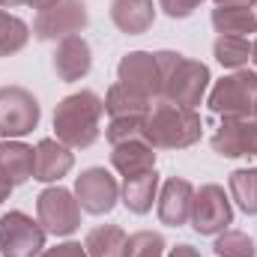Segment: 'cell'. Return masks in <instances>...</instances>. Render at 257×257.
Listing matches in <instances>:
<instances>
[{"label":"cell","instance_id":"6da1fadb","mask_svg":"<svg viewBox=\"0 0 257 257\" xmlns=\"http://www.w3.org/2000/svg\"><path fill=\"white\" fill-rule=\"evenodd\" d=\"M105 99L93 90L69 93L54 108V135L69 150H90L102 135Z\"/></svg>","mask_w":257,"mask_h":257},{"label":"cell","instance_id":"7a4b0ae2","mask_svg":"<svg viewBox=\"0 0 257 257\" xmlns=\"http://www.w3.org/2000/svg\"><path fill=\"white\" fill-rule=\"evenodd\" d=\"M203 123L194 108L174 105L168 99H153L144 117V141L153 150H186L200 141Z\"/></svg>","mask_w":257,"mask_h":257},{"label":"cell","instance_id":"3957f363","mask_svg":"<svg viewBox=\"0 0 257 257\" xmlns=\"http://www.w3.org/2000/svg\"><path fill=\"white\" fill-rule=\"evenodd\" d=\"M156 63L162 72V99L183 108H197L206 99L212 81L206 63L183 57L180 51H156Z\"/></svg>","mask_w":257,"mask_h":257},{"label":"cell","instance_id":"277c9868","mask_svg":"<svg viewBox=\"0 0 257 257\" xmlns=\"http://www.w3.org/2000/svg\"><path fill=\"white\" fill-rule=\"evenodd\" d=\"M206 105L221 120H245L257 108V72L236 69L215 81V87L206 96Z\"/></svg>","mask_w":257,"mask_h":257},{"label":"cell","instance_id":"5b68a950","mask_svg":"<svg viewBox=\"0 0 257 257\" xmlns=\"http://www.w3.org/2000/svg\"><path fill=\"white\" fill-rule=\"evenodd\" d=\"M42 120V108L36 96L27 87L6 84L0 87V138L3 141H18L30 135Z\"/></svg>","mask_w":257,"mask_h":257},{"label":"cell","instance_id":"8992f818","mask_svg":"<svg viewBox=\"0 0 257 257\" xmlns=\"http://www.w3.org/2000/svg\"><path fill=\"white\" fill-rule=\"evenodd\" d=\"M36 221L51 236H72L81 227V203L75 192L63 186H48L36 197Z\"/></svg>","mask_w":257,"mask_h":257},{"label":"cell","instance_id":"52a82bcc","mask_svg":"<svg viewBox=\"0 0 257 257\" xmlns=\"http://www.w3.org/2000/svg\"><path fill=\"white\" fill-rule=\"evenodd\" d=\"M90 24V12L84 0H57L54 6L36 12L33 36L39 42H60L69 36H81Z\"/></svg>","mask_w":257,"mask_h":257},{"label":"cell","instance_id":"ba28073f","mask_svg":"<svg viewBox=\"0 0 257 257\" xmlns=\"http://www.w3.org/2000/svg\"><path fill=\"white\" fill-rule=\"evenodd\" d=\"M45 230L21 209L0 215V257H39L45 251Z\"/></svg>","mask_w":257,"mask_h":257},{"label":"cell","instance_id":"9c48e42d","mask_svg":"<svg viewBox=\"0 0 257 257\" xmlns=\"http://www.w3.org/2000/svg\"><path fill=\"white\" fill-rule=\"evenodd\" d=\"M189 224L200 236H218L221 230H227L233 224V206H230L227 192L215 183H206V186L194 189Z\"/></svg>","mask_w":257,"mask_h":257},{"label":"cell","instance_id":"30bf717a","mask_svg":"<svg viewBox=\"0 0 257 257\" xmlns=\"http://www.w3.org/2000/svg\"><path fill=\"white\" fill-rule=\"evenodd\" d=\"M75 197H78V203H81L84 212H90V215H108L120 203V183L105 168H87L75 180Z\"/></svg>","mask_w":257,"mask_h":257},{"label":"cell","instance_id":"8fae6325","mask_svg":"<svg viewBox=\"0 0 257 257\" xmlns=\"http://www.w3.org/2000/svg\"><path fill=\"white\" fill-rule=\"evenodd\" d=\"M117 81L147 96V99H159L162 96V72L156 63V51H128L123 60L117 63Z\"/></svg>","mask_w":257,"mask_h":257},{"label":"cell","instance_id":"7c38bea8","mask_svg":"<svg viewBox=\"0 0 257 257\" xmlns=\"http://www.w3.org/2000/svg\"><path fill=\"white\" fill-rule=\"evenodd\" d=\"M212 150L224 159H242L254 156L257 159V120H221V126L212 135Z\"/></svg>","mask_w":257,"mask_h":257},{"label":"cell","instance_id":"4fadbf2b","mask_svg":"<svg viewBox=\"0 0 257 257\" xmlns=\"http://www.w3.org/2000/svg\"><path fill=\"white\" fill-rule=\"evenodd\" d=\"M192 200H194V186L186 177H168V180L162 183V189H159V200H156L159 221L168 224V227H183V224H189Z\"/></svg>","mask_w":257,"mask_h":257},{"label":"cell","instance_id":"5bb4252c","mask_svg":"<svg viewBox=\"0 0 257 257\" xmlns=\"http://www.w3.org/2000/svg\"><path fill=\"white\" fill-rule=\"evenodd\" d=\"M51 66H54V75L72 84V81H81L90 75L93 69V48L84 36H69V39H60L54 54H51Z\"/></svg>","mask_w":257,"mask_h":257},{"label":"cell","instance_id":"9a60e30c","mask_svg":"<svg viewBox=\"0 0 257 257\" xmlns=\"http://www.w3.org/2000/svg\"><path fill=\"white\" fill-rule=\"evenodd\" d=\"M33 150H36L33 180H39V183H60L75 168V153L66 144H60L57 138H42Z\"/></svg>","mask_w":257,"mask_h":257},{"label":"cell","instance_id":"2e32d148","mask_svg":"<svg viewBox=\"0 0 257 257\" xmlns=\"http://www.w3.org/2000/svg\"><path fill=\"white\" fill-rule=\"evenodd\" d=\"M159 189H162V180L153 171H144V174H132L123 177V186H120V203L126 206L128 212L135 215H147L153 209V200H159Z\"/></svg>","mask_w":257,"mask_h":257},{"label":"cell","instance_id":"e0dca14e","mask_svg":"<svg viewBox=\"0 0 257 257\" xmlns=\"http://www.w3.org/2000/svg\"><path fill=\"white\" fill-rule=\"evenodd\" d=\"M36 150L24 141H0V177L15 189L33 177Z\"/></svg>","mask_w":257,"mask_h":257},{"label":"cell","instance_id":"ac0fdd59","mask_svg":"<svg viewBox=\"0 0 257 257\" xmlns=\"http://www.w3.org/2000/svg\"><path fill=\"white\" fill-rule=\"evenodd\" d=\"M111 21L120 33L141 36L156 21V3L153 0H111Z\"/></svg>","mask_w":257,"mask_h":257},{"label":"cell","instance_id":"d6986e66","mask_svg":"<svg viewBox=\"0 0 257 257\" xmlns=\"http://www.w3.org/2000/svg\"><path fill=\"white\" fill-rule=\"evenodd\" d=\"M111 165L120 177H132V174H144L156 168V150L144 141V138H132L117 147H111Z\"/></svg>","mask_w":257,"mask_h":257},{"label":"cell","instance_id":"ffe728a7","mask_svg":"<svg viewBox=\"0 0 257 257\" xmlns=\"http://www.w3.org/2000/svg\"><path fill=\"white\" fill-rule=\"evenodd\" d=\"M150 105H153V99L123 87L120 81L111 84L108 93H105V111H108L111 120H144Z\"/></svg>","mask_w":257,"mask_h":257},{"label":"cell","instance_id":"44dd1931","mask_svg":"<svg viewBox=\"0 0 257 257\" xmlns=\"http://www.w3.org/2000/svg\"><path fill=\"white\" fill-rule=\"evenodd\" d=\"M212 27L218 36H254L257 33V12L248 6H215L212 9Z\"/></svg>","mask_w":257,"mask_h":257},{"label":"cell","instance_id":"7402d4cb","mask_svg":"<svg viewBox=\"0 0 257 257\" xmlns=\"http://www.w3.org/2000/svg\"><path fill=\"white\" fill-rule=\"evenodd\" d=\"M126 230L117 224H99L84 236L87 257H126Z\"/></svg>","mask_w":257,"mask_h":257},{"label":"cell","instance_id":"603a6c76","mask_svg":"<svg viewBox=\"0 0 257 257\" xmlns=\"http://www.w3.org/2000/svg\"><path fill=\"white\" fill-rule=\"evenodd\" d=\"M212 57L224 69H245L251 60V42L242 36H218L212 42Z\"/></svg>","mask_w":257,"mask_h":257},{"label":"cell","instance_id":"cb8c5ba5","mask_svg":"<svg viewBox=\"0 0 257 257\" xmlns=\"http://www.w3.org/2000/svg\"><path fill=\"white\" fill-rule=\"evenodd\" d=\"M27 42H30V27L18 15L0 9V57L18 54Z\"/></svg>","mask_w":257,"mask_h":257},{"label":"cell","instance_id":"d4e9b609","mask_svg":"<svg viewBox=\"0 0 257 257\" xmlns=\"http://www.w3.org/2000/svg\"><path fill=\"white\" fill-rule=\"evenodd\" d=\"M230 197L245 215H257V168H239L230 174Z\"/></svg>","mask_w":257,"mask_h":257},{"label":"cell","instance_id":"484cf974","mask_svg":"<svg viewBox=\"0 0 257 257\" xmlns=\"http://www.w3.org/2000/svg\"><path fill=\"white\" fill-rule=\"evenodd\" d=\"M215 257H257V248H254V239L242 230H221L215 236Z\"/></svg>","mask_w":257,"mask_h":257},{"label":"cell","instance_id":"4316f807","mask_svg":"<svg viewBox=\"0 0 257 257\" xmlns=\"http://www.w3.org/2000/svg\"><path fill=\"white\" fill-rule=\"evenodd\" d=\"M165 236L159 230H138L126 239V257H165Z\"/></svg>","mask_w":257,"mask_h":257},{"label":"cell","instance_id":"83f0119b","mask_svg":"<svg viewBox=\"0 0 257 257\" xmlns=\"http://www.w3.org/2000/svg\"><path fill=\"white\" fill-rule=\"evenodd\" d=\"M105 138L111 147L132 141V138H144V120H111L105 128Z\"/></svg>","mask_w":257,"mask_h":257},{"label":"cell","instance_id":"f1b7e54d","mask_svg":"<svg viewBox=\"0 0 257 257\" xmlns=\"http://www.w3.org/2000/svg\"><path fill=\"white\" fill-rule=\"evenodd\" d=\"M203 0H159V9L168 15V18H189V15H194V9L200 6Z\"/></svg>","mask_w":257,"mask_h":257},{"label":"cell","instance_id":"f546056e","mask_svg":"<svg viewBox=\"0 0 257 257\" xmlns=\"http://www.w3.org/2000/svg\"><path fill=\"white\" fill-rule=\"evenodd\" d=\"M39 257H87V248L81 242H60L54 248H45Z\"/></svg>","mask_w":257,"mask_h":257},{"label":"cell","instance_id":"4dcf8cb0","mask_svg":"<svg viewBox=\"0 0 257 257\" xmlns=\"http://www.w3.org/2000/svg\"><path fill=\"white\" fill-rule=\"evenodd\" d=\"M168 257H200V251H197L194 245H189V242H183V245L171 248V251H168Z\"/></svg>","mask_w":257,"mask_h":257},{"label":"cell","instance_id":"1f68e13d","mask_svg":"<svg viewBox=\"0 0 257 257\" xmlns=\"http://www.w3.org/2000/svg\"><path fill=\"white\" fill-rule=\"evenodd\" d=\"M257 0H215V6H254Z\"/></svg>","mask_w":257,"mask_h":257},{"label":"cell","instance_id":"d6a6232c","mask_svg":"<svg viewBox=\"0 0 257 257\" xmlns=\"http://www.w3.org/2000/svg\"><path fill=\"white\" fill-rule=\"evenodd\" d=\"M54 3H57V0H24V6H33V9H39V12L48 9V6H54Z\"/></svg>","mask_w":257,"mask_h":257},{"label":"cell","instance_id":"836d02e7","mask_svg":"<svg viewBox=\"0 0 257 257\" xmlns=\"http://www.w3.org/2000/svg\"><path fill=\"white\" fill-rule=\"evenodd\" d=\"M9 194H12V186L0 177V203H3V200H9Z\"/></svg>","mask_w":257,"mask_h":257},{"label":"cell","instance_id":"e575fe53","mask_svg":"<svg viewBox=\"0 0 257 257\" xmlns=\"http://www.w3.org/2000/svg\"><path fill=\"white\" fill-rule=\"evenodd\" d=\"M3 9H15V6H24V0H0Z\"/></svg>","mask_w":257,"mask_h":257},{"label":"cell","instance_id":"d590c367","mask_svg":"<svg viewBox=\"0 0 257 257\" xmlns=\"http://www.w3.org/2000/svg\"><path fill=\"white\" fill-rule=\"evenodd\" d=\"M251 63L257 66V36H254V42H251Z\"/></svg>","mask_w":257,"mask_h":257},{"label":"cell","instance_id":"8d00e7d4","mask_svg":"<svg viewBox=\"0 0 257 257\" xmlns=\"http://www.w3.org/2000/svg\"><path fill=\"white\" fill-rule=\"evenodd\" d=\"M254 120H257V108H254Z\"/></svg>","mask_w":257,"mask_h":257}]
</instances>
